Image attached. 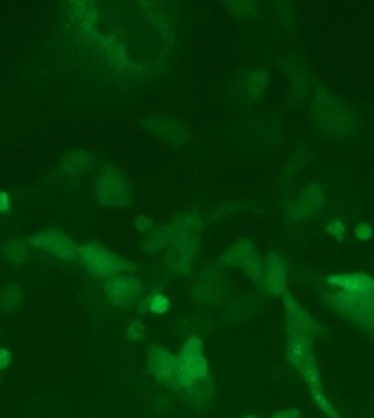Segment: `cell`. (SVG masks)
Returning a JSON list of instances; mask_svg holds the SVG:
<instances>
[{
  "label": "cell",
  "mask_w": 374,
  "mask_h": 418,
  "mask_svg": "<svg viewBox=\"0 0 374 418\" xmlns=\"http://www.w3.org/2000/svg\"><path fill=\"white\" fill-rule=\"evenodd\" d=\"M285 309V354L288 363L295 367L310 386L322 385L314 355V339L320 325L287 291L282 295Z\"/></svg>",
  "instance_id": "1"
},
{
  "label": "cell",
  "mask_w": 374,
  "mask_h": 418,
  "mask_svg": "<svg viewBox=\"0 0 374 418\" xmlns=\"http://www.w3.org/2000/svg\"><path fill=\"white\" fill-rule=\"evenodd\" d=\"M323 297L340 317L362 331L374 332V295H357L340 290L326 293Z\"/></svg>",
  "instance_id": "2"
},
{
  "label": "cell",
  "mask_w": 374,
  "mask_h": 418,
  "mask_svg": "<svg viewBox=\"0 0 374 418\" xmlns=\"http://www.w3.org/2000/svg\"><path fill=\"white\" fill-rule=\"evenodd\" d=\"M79 257L84 268L96 278L114 276L118 272H133L136 265L96 242L79 246Z\"/></svg>",
  "instance_id": "3"
},
{
  "label": "cell",
  "mask_w": 374,
  "mask_h": 418,
  "mask_svg": "<svg viewBox=\"0 0 374 418\" xmlns=\"http://www.w3.org/2000/svg\"><path fill=\"white\" fill-rule=\"evenodd\" d=\"M204 344L201 339L191 337L183 346L182 353L176 357V382L190 392L197 389V384L202 381H208V364L202 355Z\"/></svg>",
  "instance_id": "4"
},
{
  "label": "cell",
  "mask_w": 374,
  "mask_h": 418,
  "mask_svg": "<svg viewBox=\"0 0 374 418\" xmlns=\"http://www.w3.org/2000/svg\"><path fill=\"white\" fill-rule=\"evenodd\" d=\"M218 264L243 269L257 284H261L262 282L265 265L251 238H239L218 260Z\"/></svg>",
  "instance_id": "5"
},
{
  "label": "cell",
  "mask_w": 374,
  "mask_h": 418,
  "mask_svg": "<svg viewBox=\"0 0 374 418\" xmlns=\"http://www.w3.org/2000/svg\"><path fill=\"white\" fill-rule=\"evenodd\" d=\"M28 242L34 247L42 249L50 255H55L69 262L76 261L79 257V246L74 244V242L65 231L55 227H48L35 233L34 236H30Z\"/></svg>",
  "instance_id": "6"
},
{
  "label": "cell",
  "mask_w": 374,
  "mask_h": 418,
  "mask_svg": "<svg viewBox=\"0 0 374 418\" xmlns=\"http://www.w3.org/2000/svg\"><path fill=\"white\" fill-rule=\"evenodd\" d=\"M111 303L116 307L127 309L141 297L144 286L134 275L112 276L103 284Z\"/></svg>",
  "instance_id": "7"
},
{
  "label": "cell",
  "mask_w": 374,
  "mask_h": 418,
  "mask_svg": "<svg viewBox=\"0 0 374 418\" xmlns=\"http://www.w3.org/2000/svg\"><path fill=\"white\" fill-rule=\"evenodd\" d=\"M323 208H324L323 190L315 183H311L302 191L296 204L287 213L285 220L288 223H298L311 218Z\"/></svg>",
  "instance_id": "8"
},
{
  "label": "cell",
  "mask_w": 374,
  "mask_h": 418,
  "mask_svg": "<svg viewBox=\"0 0 374 418\" xmlns=\"http://www.w3.org/2000/svg\"><path fill=\"white\" fill-rule=\"evenodd\" d=\"M288 262L278 254L267 255V268L261 282L262 289L270 295H284L288 291Z\"/></svg>",
  "instance_id": "9"
},
{
  "label": "cell",
  "mask_w": 374,
  "mask_h": 418,
  "mask_svg": "<svg viewBox=\"0 0 374 418\" xmlns=\"http://www.w3.org/2000/svg\"><path fill=\"white\" fill-rule=\"evenodd\" d=\"M327 284L349 294L374 295V278L364 272L330 275L327 276Z\"/></svg>",
  "instance_id": "10"
},
{
  "label": "cell",
  "mask_w": 374,
  "mask_h": 418,
  "mask_svg": "<svg viewBox=\"0 0 374 418\" xmlns=\"http://www.w3.org/2000/svg\"><path fill=\"white\" fill-rule=\"evenodd\" d=\"M151 363L149 368L152 375L163 382H171L176 379V357L168 353L165 348L158 346H149Z\"/></svg>",
  "instance_id": "11"
},
{
  "label": "cell",
  "mask_w": 374,
  "mask_h": 418,
  "mask_svg": "<svg viewBox=\"0 0 374 418\" xmlns=\"http://www.w3.org/2000/svg\"><path fill=\"white\" fill-rule=\"evenodd\" d=\"M115 190H119L121 193H123L126 196H130L132 187H130V183L126 180V178L119 171H114V173L105 171L101 176L99 182H98V187H96V191H99L101 202L106 197L108 200L105 201V204H108V205H119V200H118V196H116Z\"/></svg>",
  "instance_id": "12"
},
{
  "label": "cell",
  "mask_w": 374,
  "mask_h": 418,
  "mask_svg": "<svg viewBox=\"0 0 374 418\" xmlns=\"http://www.w3.org/2000/svg\"><path fill=\"white\" fill-rule=\"evenodd\" d=\"M174 251L168 255V258L175 257V260L169 264H174V267L182 269L183 267L189 265L193 257L196 255L197 251V237L191 236L187 231H183L174 238Z\"/></svg>",
  "instance_id": "13"
},
{
  "label": "cell",
  "mask_w": 374,
  "mask_h": 418,
  "mask_svg": "<svg viewBox=\"0 0 374 418\" xmlns=\"http://www.w3.org/2000/svg\"><path fill=\"white\" fill-rule=\"evenodd\" d=\"M175 236L174 227H158L147 237L144 249L147 253H158L159 250L172 244Z\"/></svg>",
  "instance_id": "14"
},
{
  "label": "cell",
  "mask_w": 374,
  "mask_h": 418,
  "mask_svg": "<svg viewBox=\"0 0 374 418\" xmlns=\"http://www.w3.org/2000/svg\"><path fill=\"white\" fill-rule=\"evenodd\" d=\"M28 249L20 238H12L3 244V257L10 264H23L27 260Z\"/></svg>",
  "instance_id": "15"
},
{
  "label": "cell",
  "mask_w": 374,
  "mask_h": 418,
  "mask_svg": "<svg viewBox=\"0 0 374 418\" xmlns=\"http://www.w3.org/2000/svg\"><path fill=\"white\" fill-rule=\"evenodd\" d=\"M310 393L317 404V407L320 408V411H323L324 415H327L329 418H340L338 411L334 408V406L331 404V401L327 399L323 385H317V386H310Z\"/></svg>",
  "instance_id": "16"
},
{
  "label": "cell",
  "mask_w": 374,
  "mask_h": 418,
  "mask_svg": "<svg viewBox=\"0 0 374 418\" xmlns=\"http://www.w3.org/2000/svg\"><path fill=\"white\" fill-rule=\"evenodd\" d=\"M144 306L148 307V310L152 314L163 315L169 310L171 302H169V298L167 295H164L163 293H155V294H151L145 298Z\"/></svg>",
  "instance_id": "17"
},
{
  "label": "cell",
  "mask_w": 374,
  "mask_h": 418,
  "mask_svg": "<svg viewBox=\"0 0 374 418\" xmlns=\"http://www.w3.org/2000/svg\"><path fill=\"white\" fill-rule=\"evenodd\" d=\"M267 85V74L264 72H253L247 77V90L251 99H258Z\"/></svg>",
  "instance_id": "18"
},
{
  "label": "cell",
  "mask_w": 374,
  "mask_h": 418,
  "mask_svg": "<svg viewBox=\"0 0 374 418\" xmlns=\"http://www.w3.org/2000/svg\"><path fill=\"white\" fill-rule=\"evenodd\" d=\"M345 231H346V226L345 223L340 219V218H334L331 219L327 226H326V233L334 238H337V240L341 243L344 242V236H345Z\"/></svg>",
  "instance_id": "19"
},
{
  "label": "cell",
  "mask_w": 374,
  "mask_h": 418,
  "mask_svg": "<svg viewBox=\"0 0 374 418\" xmlns=\"http://www.w3.org/2000/svg\"><path fill=\"white\" fill-rule=\"evenodd\" d=\"M243 202H229V204H224L220 205V209L216 212V216H229V215H235L240 211L245 209Z\"/></svg>",
  "instance_id": "20"
},
{
  "label": "cell",
  "mask_w": 374,
  "mask_h": 418,
  "mask_svg": "<svg viewBox=\"0 0 374 418\" xmlns=\"http://www.w3.org/2000/svg\"><path fill=\"white\" fill-rule=\"evenodd\" d=\"M353 233L359 242H368L373 236V227L368 223L362 222L355 227Z\"/></svg>",
  "instance_id": "21"
},
{
  "label": "cell",
  "mask_w": 374,
  "mask_h": 418,
  "mask_svg": "<svg viewBox=\"0 0 374 418\" xmlns=\"http://www.w3.org/2000/svg\"><path fill=\"white\" fill-rule=\"evenodd\" d=\"M127 336L132 342H138L144 337V325L140 321H134L133 324H130L129 331H127Z\"/></svg>",
  "instance_id": "22"
},
{
  "label": "cell",
  "mask_w": 374,
  "mask_h": 418,
  "mask_svg": "<svg viewBox=\"0 0 374 418\" xmlns=\"http://www.w3.org/2000/svg\"><path fill=\"white\" fill-rule=\"evenodd\" d=\"M12 209V198L8 191L0 190V213H6Z\"/></svg>",
  "instance_id": "23"
},
{
  "label": "cell",
  "mask_w": 374,
  "mask_h": 418,
  "mask_svg": "<svg viewBox=\"0 0 374 418\" xmlns=\"http://www.w3.org/2000/svg\"><path fill=\"white\" fill-rule=\"evenodd\" d=\"M271 418H300V411L296 408H285L274 412Z\"/></svg>",
  "instance_id": "24"
},
{
  "label": "cell",
  "mask_w": 374,
  "mask_h": 418,
  "mask_svg": "<svg viewBox=\"0 0 374 418\" xmlns=\"http://www.w3.org/2000/svg\"><path fill=\"white\" fill-rule=\"evenodd\" d=\"M136 226H137L138 231H148L152 229V222L147 216H138L136 220Z\"/></svg>",
  "instance_id": "25"
},
{
  "label": "cell",
  "mask_w": 374,
  "mask_h": 418,
  "mask_svg": "<svg viewBox=\"0 0 374 418\" xmlns=\"http://www.w3.org/2000/svg\"><path fill=\"white\" fill-rule=\"evenodd\" d=\"M12 355L6 348H0V370L6 368L10 364Z\"/></svg>",
  "instance_id": "26"
},
{
  "label": "cell",
  "mask_w": 374,
  "mask_h": 418,
  "mask_svg": "<svg viewBox=\"0 0 374 418\" xmlns=\"http://www.w3.org/2000/svg\"><path fill=\"white\" fill-rule=\"evenodd\" d=\"M245 418H257L256 415H247V417H245Z\"/></svg>",
  "instance_id": "27"
}]
</instances>
